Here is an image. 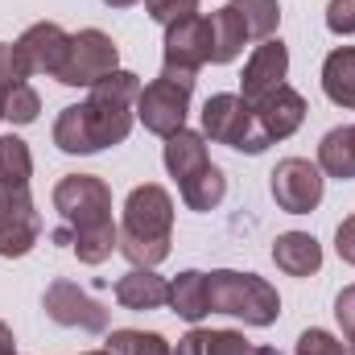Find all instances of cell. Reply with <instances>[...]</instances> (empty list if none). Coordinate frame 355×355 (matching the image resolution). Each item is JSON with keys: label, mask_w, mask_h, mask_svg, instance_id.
<instances>
[{"label": "cell", "mask_w": 355, "mask_h": 355, "mask_svg": "<svg viewBox=\"0 0 355 355\" xmlns=\"http://www.w3.org/2000/svg\"><path fill=\"white\" fill-rule=\"evenodd\" d=\"M211 33H215V46H211V62H215V67L236 62V58L244 54V46H248V33H244V25H240V17H236L232 4H223V8L211 17Z\"/></svg>", "instance_id": "7402d4cb"}, {"label": "cell", "mask_w": 355, "mask_h": 355, "mask_svg": "<svg viewBox=\"0 0 355 355\" xmlns=\"http://www.w3.org/2000/svg\"><path fill=\"white\" fill-rule=\"evenodd\" d=\"M42 310L50 314V322L71 327V331H87V335H103L107 331V310L91 297L83 285H75L67 277L50 281V289L42 297Z\"/></svg>", "instance_id": "7c38bea8"}, {"label": "cell", "mask_w": 355, "mask_h": 355, "mask_svg": "<svg viewBox=\"0 0 355 355\" xmlns=\"http://www.w3.org/2000/svg\"><path fill=\"white\" fill-rule=\"evenodd\" d=\"M42 240V215L33 211L29 186H0V257H29Z\"/></svg>", "instance_id": "8fae6325"}, {"label": "cell", "mask_w": 355, "mask_h": 355, "mask_svg": "<svg viewBox=\"0 0 355 355\" xmlns=\"http://www.w3.org/2000/svg\"><path fill=\"white\" fill-rule=\"evenodd\" d=\"M252 112H257V124H261V132L268 137V145H277V141H285V137H293L302 128L306 99L289 87V83H281L277 91H268L265 99H257Z\"/></svg>", "instance_id": "9a60e30c"}, {"label": "cell", "mask_w": 355, "mask_h": 355, "mask_svg": "<svg viewBox=\"0 0 355 355\" xmlns=\"http://www.w3.org/2000/svg\"><path fill=\"white\" fill-rule=\"evenodd\" d=\"M170 244H174V198L166 186L145 182L124 198L120 252L132 261V268H157L170 257Z\"/></svg>", "instance_id": "3957f363"}, {"label": "cell", "mask_w": 355, "mask_h": 355, "mask_svg": "<svg viewBox=\"0 0 355 355\" xmlns=\"http://www.w3.org/2000/svg\"><path fill=\"white\" fill-rule=\"evenodd\" d=\"M289 75V46L281 37H268L252 50V58L244 62V75H240V95L248 103L265 99L268 91H277Z\"/></svg>", "instance_id": "5bb4252c"}, {"label": "cell", "mask_w": 355, "mask_h": 355, "mask_svg": "<svg viewBox=\"0 0 355 355\" xmlns=\"http://www.w3.org/2000/svg\"><path fill=\"white\" fill-rule=\"evenodd\" d=\"M327 29L339 33V37H352L355 33V0H331L327 4Z\"/></svg>", "instance_id": "f1b7e54d"}, {"label": "cell", "mask_w": 355, "mask_h": 355, "mask_svg": "<svg viewBox=\"0 0 355 355\" xmlns=\"http://www.w3.org/2000/svg\"><path fill=\"white\" fill-rule=\"evenodd\" d=\"M21 75H17V62H12V46H4L0 42V95H4V87H12Z\"/></svg>", "instance_id": "1f68e13d"}, {"label": "cell", "mask_w": 355, "mask_h": 355, "mask_svg": "<svg viewBox=\"0 0 355 355\" xmlns=\"http://www.w3.org/2000/svg\"><path fill=\"white\" fill-rule=\"evenodd\" d=\"M174 355H281V352L248 343L240 331H202V327H194L186 339H178Z\"/></svg>", "instance_id": "2e32d148"}, {"label": "cell", "mask_w": 355, "mask_h": 355, "mask_svg": "<svg viewBox=\"0 0 355 355\" xmlns=\"http://www.w3.org/2000/svg\"><path fill=\"white\" fill-rule=\"evenodd\" d=\"M137 95H141V79L132 71H112L91 87L83 103L62 107V116L54 120V145L71 157H91L103 153L107 145H124L132 132Z\"/></svg>", "instance_id": "6da1fadb"}, {"label": "cell", "mask_w": 355, "mask_h": 355, "mask_svg": "<svg viewBox=\"0 0 355 355\" xmlns=\"http://www.w3.org/2000/svg\"><path fill=\"white\" fill-rule=\"evenodd\" d=\"M352 355H355V343H352Z\"/></svg>", "instance_id": "d590c367"}, {"label": "cell", "mask_w": 355, "mask_h": 355, "mask_svg": "<svg viewBox=\"0 0 355 355\" xmlns=\"http://www.w3.org/2000/svg\"><path fill=\"white\" fill-rule=\"evenodd\" d=\"M33 178V157L21 137H0V186H29Z\"/></svg>", "instance_id": "cb8c5ba5"}, {"label": "cell", "mask_w": 355, "mask_h": 355, "mask_svg": "<svg viewBox=\"0 0 355 355\" xmlns=\"http://www.w3.org/2000/svg\"><path fill=\"white\" fill-rule=\"evenodd\" d=\"M207 302H211V314L240 318L244 327H272L281 314V297L265 277L236 272V268L207 272Z\"/></svg>", "instance_id": "5b68a950"}, {"label": "cell", "mask_w": 355, "mask_h": 355, "mask_svg": "<svg viewBox=\"0 0 355 355\" xmlns=\"http://www.w3.org/2000/svg\"><path fill=\"white\" fill-rule=\"evenodd\" d=\"M116 302L124 310H157L170 302V281L157 277L153 268H128L116 281Z\"/></svg>", "instance_id": "e0dca14e"}, {"label": "cell", "mask_w": 355, "mask_h": 355, "mask_svg": "<svg viewBox=\"0 0 355 355\" xmlns=\"http://www.w3.org/2000/svg\"><path fill=\"white\" fill-rule=\"evenodd\" d=\"M190 95H194V79H182V75L162 71L149 87H141V95H137V120L153 137H174V132L186 128Z\"/></svg>", "instance_id": "52a82bcc"}, {"label": "cell", "mask_w": 355, "mask_h": 355, "mask_svg": "<svg viewBox=\"0 0 355 355\" xmlns=\"http://www.w3.org/2000/svg\"><path fill=\"white\" fill-rule=\"evenodd\" d=\"M272 261L289 277H314L322 268V244L310 232H285L272 244Z\"/></svg>", "instance_id": "ac0fdd59"}, {"label": "cell", "mask_w": 355, "mask_h": 355, "mask_svg": "<svg viewBox=\"0 0 355 355\" xmlns=\"http://www.w3.org/2000/svg\"><path fill=\"white\" fill-rule=\"evenodd\" d=\"M145 8H149V17L157 21V25H178V21H186V17H194L198 12V0H145Z\"/></svg>", "instance_id": "4316f807"}, {"label": "cell", "mask_w": 355, "mask_h": 355, "mask_svg": "<svg viewBox=\"0 0 355 355\" xmlns=\"http://www.w3.org/2000/svg\"><path fill=\"white\" fill-rule=\"evenodd\" d=\"M166 170L178 178L182 202L190 211H215L223 202V194H227V178L207 157L202 132L182 128L174 137H166Z\"/></svg>", "instance_id": "277c9868"}, {"label": "cell", "mask_w": 355, "mask_h": 355, "mask_svg": "<svg viewBox=\"0 0 355 355\" xmlns=\"http://www.w3.org/2000/svg\"><path fill=\"white\" fill-rule=\"evenodd\" d=\"M335 248H339V257H343L347 265H355V215H352V219H343V223H339Z\"/></svg>", "instance_id": "4dcf8cb0"}, {"label": "cell", "mask_w": 355, "mask_h": 355, "mask_svg": "<svg viewBox=\"0 0 355 355\" xmlns=\"http://www.w3.org/2000/svg\"><path fill=\"white\" fill-rule=\"evenodd\" d=\"M272 198H277V207L281 211H289V215H310L318 202H322V170H318V162H306V157H285V162H277V170H272Z\"/></svg>", "instance_id": "4fadbf2b"}, {"label": "cell", "mask_w": 355, "mask_h": 355, "mask_svg": "<svg viewBox=\"0 0 355 355\" xmlns=\"http://www.w3.org/2000/svg\"><path fill=\"white\" fill-rule=\"evenodd\" d=\"M293 355H343V343H339L331 331L310 327V331H302V335H297V347H293Z\"/></svg>", "instance_id": "83f0119b"}, {"label": "cell", "mask_w": 355, "mask_h": 355, "mask_svg": "<svg viewBox=\"0 0 355 355\" xmlns=\"http://www.w3.org/2000/svg\"><path fill=\"white\" fill-rule=\"evenodd\" d=\"M335 318H339V327H343V335L355 343V285H347L339 297H335Z\"/></svg>", "instance_id": "f546056e"}, {"label": "cell", "mask_w": 355, "mask_h": 355, "mask_svg": "<svg viewBox=\"0 0 355 355\" xmlns=\"http://www.w3.org/2000/svg\"><path fill=\"white\" fill-rule=\"evenodd\" d=\"M112 71H120V46L103 29H83L71 37V54L58 71V83L62 87H95Z\"/></svg>", "instance_id": "ba28073f"}, {"label": "cell", "mask_w": 355, "mask_h": 355, "mask_svg": "<svg viewBox=\"0 0 355 355\" xmlns=\"http://www.w3.org/2000/svg\"><path fill=\"white\" fill-rule=\"evenodd\" d=\"M54 211L62 227L54 244H71L83 265H103L120 248V227L112 223V190L95 174H67L54 186Z\"/></svg>", "instance_id": "7a4b0ae2"}, {"label": "cell", "mask_w": 355, "mask_h": 355, "mask_svg": "<svg viewBox=\"0 0 355 355\" xmlns=\"http://www.w3.org/2000/svg\"><path fill=\"white\" fill-rule=\"evenodd\" d=\"M170 310L186 322H202L211 314V302H207V272L198 268H186L170 281Z\"/></svg>", "instance_id": "44dd1931"}, {"label": "cell", "mask_w": 355, "mask_h": 355, "mask_svg": "<svg viewBox=\"0 0 355 355\" xmlns=\"http://www.w3.org/2000/svg\"><path fill=\"white\" fill-rule=\"evenodd\" d=\"M37 112H42V95L29 87L25 79H17L12 87H4V95H0V116H4V120H12V124H33Z\"/></svg>", "instance_id": "d4e9b609"}, {"label": "cell", "mask_w": 355, "mask_h": 355, "mask_svg": "<svg viewBox=\"0 0 355 355\" xmlns=\"http://www.w3.org/2000/svg\"><path fill=\"white\" fill-rule=\"evenodd\" d=\"M107 352L112 355H174L170 343L157 331H112L107 335Z\"/></svg>", "instance_id": "484cf974"}, {"label": "cell", "mask_w": 355, "mask_h": 355, "mask_svg": "<svg viewBox=\"0 0 355 355\" xmlns=\"http://www.w3.org/2000/svg\"><path fill=\"white\" fill-rule=\"evenodd\" d=\"M107 8H132V4H141V0H103Z\"/></svg>", "instance_id": "836d02e7"}, {"label": "cell", "mask_w": 355, "mask_h": 355, "mask_svg": "<svg viewBox=\"0 0 355 355\" xmlns=\"http://www.w3.org/2000/svg\"><path fill=\"white\" fill-rule=\"evenodd\" d=\"M232 8H236V17H240V25H244V33H248V46L257 42H268L272 33H277V25H281V4L277 0H227Z\"/></svg>", "instance_id": "603a6c76"}, {"label": "cell", "mask_w": 355, "mask_h": 355, "mask_svg": "<svg viewBox=\"0 0 355 355\" xmlns=\"http://www.w3.org/2000/svg\"><path fill=\"white\" fill-rule=\"evenodd\" d=\"M211 46H215V33H211V17H186L166 29V42H162V71L182 75V79H194L207 62H211Z\"/></svg>", "instance_id": "30bf717a"}, {"label": "cell", "mask_w": 355, "mask_h": 355, "mask_svg": "<svg viewBox=\"0 0 355 355\" xmlns=\"http://www.w3.org/2000/svg\"><path fill=\"white\" fill-rule=\"evenodd\" d=\"M318 170L327 178H339V182L355 178V124L331 128L318 141Z\"/></svg>", "instance_id": "ffe728a7"}, {"label": "cell", "mask_w": 355, "mask_h": 355, "mask_svg": "<svg viewBox=\"0 0 355 355\" xmlns=\"http://www.w3.org/2000/svg\"><path fill=\"white\" fill-rule=\"evenodd\" d=\"M67 54H71V33L62 25H54V21H37L12 42V62H17L21 79H33V75L58 79Z\"/></svg>", "instance_id": "9c48e42d"}, {"label": "cell", "mask_w": 355, "mask_h": 355, "mask_svg": "<svg viewBox=\"0 0 355 355\" xmlns=\"http://www.w3.org/2000/svg\"><path fill=\"white\" fill-rule=\"evenodd\" d=\"M0 355H17V339H12L8 322H0Z\"/></svg>", "instance_id": "d6a6232c"}, {"label": "cell", "mask_w": 355, "mask_h": 355, "mask_svg": "<svg viewBox=\"0 0 355 355\" xmlns=\"http://www.w3.org/2000/svg\"><path fill=\"white\" fill-rule=\"evenodd\" d=\"M0 120H4V116H0Z\"/></svg>", "instance_id": "8d00e7d4"}, {"label": "cell", "mask_w": 355, "mask_h": 355, "mask_svg": "<svg viewBox=\"0 0 355 355\" xmlns=\"http://www.w3.org/2000/svg\"><path fill=\"white\" fill-rule=\"evenodd\" d=\"M202 132L215 141V145H227V149H240V153H265L268 137L257 124V112L244 95H211L202 103Z\"/></svg>", "instance_id": "8992f818"}, {"label": "cell", "mask_w": 355, "mask_h": 355, "mask_svg": "<svg viewBox=\"0 0 355 355\" xmlns=\"http://www.w3.org/2000/svg\"><path fill=\"white\" fill-rule=\"evenodd\" d=\"M87 355H112V352H107V347H103V352H87Z\"/></svg>", "instance_id": "e575fe53"}, {"label": "cell", "mask_w": 355, "mask_h": 355, "mask_svg": "<svg viewBox=\"0 0 355 355\" xmlns=\"http://www.w3.org/2000/svg\"><path fill=\"white\" fill-rule=\"evenodd\" d=\"M322 91L331 103L355 112V46H339L322 62Z\"/></svg>", "instance_id": "d6986e66"}]
</instances>
